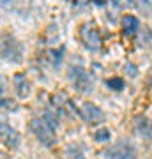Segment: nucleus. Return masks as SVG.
<instances>
[{
    "instance_id": "9",
    "label": "nucleus",
    "mask_w": 152,
    "mask_h": 159,
    "mask_svg": "<svg viewBox=\"0 0 152 159\" xmlns=\"http://www.w3.org/2000/svg\"><path fill=\"white\" fill-rule=\"evenodd\" d=\"M138 27H140V21H138L136 16L126 14L122 18V30H124L126 34H135V32H138Z\"/></svg>"
},
{
    "instance_id": "11",
    "label": "nucleus",
    "mask_w": 152,
    "mask_h": 159,
    "mask_svg": "<svg viewBox=\"0 0 152 159\" xmlns=\"http://www.w3.org/2000/svg\"><path fill=\"white\" fill-rule=\"evenodd\" d=\"M110 138H112V133H110V129H106V127L97 129L96 134H94V140H96L97 143H108Z\"/></svg>"
},
{
    "instance_id": "14",
    "label": "nucleus",
    "mask_w": 152,
    "mask_h": 159,
    "mask_svg": "<svg viewBox=\"0 0 152 159\" xmlns=\"http://www.w3.org/2000/svg\"><path fill=\"white\" fill-rule=\"evenodd\" d=\"M67 159H85V156H83V152H81L78 147H69Z\"/></svg>"
},
{
    "instance_id": "5",
    "label": "nucleus",
    "mask_w": 152,
    "mask_h": 159,
    "mask_svg": "<svg viewBox=\"0 0 152 159\" xmlns=\"http://www.w3.org/2000/svg\"><path fill=\"white\" fill-rule=\"evenodd\" d=\"M80 115L83 117V120H87L89 124H97V122H103L104 120V113L99 106H96L94 102H85L81 110H80Z\"/></svg>"
},
{
    "instance_id": "8",
    "label": "nucleus",
    "mask_w": 152,
    "mask_h": 159,
    "mask_svg": "<svg viewBox=\"0 0 152 159\" xmlns=\"http://www.w3.org/2000/svg\"><path fill=\"white\" fill-rule=\"evenodd\" d=\"M12 81H14V90H16L18 97H21V99L28 97V94H30V83H28L27 76L23 73H18V74H14Z\"/></svg>"
},
{
    "instance_id": "7",
    "label": "nucleus",
    "mask_w": 152,
    "mask_h": 159,
    "mask_svg": "<svg viewBox=\"0 0 152 159\" xmlns=\"http://www.w3.org/2000/svg\"><path fill=\"white\" fill-rule=\"evenodd\" d=\"M0 136H2L4 143H6L9 148H16L18 145H20V134L12 129L11 125L2 124V127H0Z\"/></svg>"
},
{
    "instance_id": "12",
    "label": "nucleus",
    "mask_w": 152,
    "mask_h": 159,
    "mask_svg": "<svg viewBox=\"0 0 152 159\" xmlns=\"http://www.w3.org/2000/svg\"><path fill=\"white\" fill-rule=\"evenodd\" d=\"M43 120H44L46 125H48L50 129H53V131L58 127V117H57L53 111H46V113H44V119H43Z\"/></svg>"
},
{
    "instance_id": "13",
    "label": "nucleus",
    "mask_w": 152,
    "mask_h": 159,
    "mask_svg": "<svg viewBox=\"0 0 152 159\" xmlns=\"http://www.w3.org/2000/svg\"><path fill=\"white\" fill-rule=\"evenodd\" d=\"M106 87H110L112 90H117V92H120L122 89H124V80L122 78H108L106 80Z\"/></svg>"
},
{
    "instance_id": "15",
    "label": "nucleus",
    "mask_w": 152,
    "mask_h": 159,
    "mask_svg": "<svg viewBox=\"0 0 152 159\" xmlns=\"http://www.w3.org/2000/svg\"><path fill=\"white\" fill-rule=\"evenodd\" d=\"M62 51L64 50H51L50 51V57H53L51 60H53V64H55V66H58V64L62 62Z\"/></svg>"
},
{
    "instance_id": "3",
    "label": "nucleus",
    "mask_w": 152,
    "mask_h": 159,
    "mask_svg": "<svg viewBox=\"0 0 152 159\" xmlns=\"http://www.w3.org/2000/svg\"><path fill=\"white\" fill-rule=\"evenodd\" d=\"M106 159H136V148L127 142H118L104 152Z\"/></svg>"
},
{
    "instance_id": "4",
    "label": "nucleus",
    "mask_w": 152,
    "mask_h": 159,
    "mask_svg": "<svg viewBox=\"0 0 152 159\" xmlns=\"http://www.w3.org/2000/svg\"><path fill=\"white\" fill-rule=\"evenodd\" d=\"M69 81L81 92L90 90V87H92V81H90L87 71L83 67H80V66H76V67L73 66V67L69 69Z\"/></svg>"
},
{
    "instance_id": "1",
    "label": "nucleus",
    "mask_w": 152,
    "mask_h": 159,
    "mask_svg": "<svg viewBox=\"0 0 152 159\" xmlns=\"http://www.w3.org/2000/svg\"><path fill=\"white\" fill-rule=\"evenodd\" d=\"M0 57L4 60H7V62H21L23 46L20 44V41H16L11 35H7L0 43Z\"/></svg>"
},
{
    "instance_id": "17",
    "label": "nucleus",
    "mask_w": 152,
    "mask_h": 159,
    "mask_svg": "<svg viewBox=\"0 0 152 159\" xmlns=\"http://www.w3.org/2000/svg\"><path fill=\"white\" fill-rule=\"evenodd\" d=\"M126 71H127V74L133 76V78L136 76V67H135V66H126Z\"/></svg>"
},
{
    "instance_id": "2",
    "label": "nucleus",
    "mask_w": 152,
    "mask_h": 159,
    "mask_svg": "<svg viewBox=\"0 0 152 159\" xmlns=\"http://www.w3.org/2000/svg\"><path fill=\"white\" fill-rule=\"evenodd\" d=\"M30 129L34 133L35 136L39 138V142L44 145V147H53L55 143V131L50 129L46 122L43 119H34L30 122Z\"/></svg>"
},
{
    "instance_id": "10",
    "label": "nucleus",
    "mask_w": 152,
    "mask_h": 159,
    "mask_svg": "<svg viewBox=\"0 0 152 159\" xmlns=\"http://www.w3.org/2000/svg\"><path fill=\"white\" fill-rule=\"evenodd\" d=\"M136 129H138V133L143 138L150 140V120L147 117H138L136 119Z\"/></svg>"
},
{
    "instance_id": "16",
    "label": "nucleus",
    "mask_w": 152,
    "mask_h": 159,
    "mask_svg": "<svg viewBox=\"0 0 152 159\" xmlns=\"http://www.w3.org/2000/svg\"><path fill=\"white\" fill-rule=\"evenodd\" d=\"M7 94V81L4 76H0V99H2V96H6Z\"/></svg>"
},
{
    "instance_id": "6",
    "label": "nucleus",
    "mask_w": 152,
    "mask_h": 159,
    "mask_svg": "<svg viewBox=\"0 0 152 159\" xmlns=\"http://www.w3.org/2000/svg\"><path fill=\"white\" fill-rule=\"evenodd\" d=\"M81 39H83L85 46L92 51L99 50V44H101V37H99V32H97L94 27H89L85 25L83 30H81Z\"/></svg>"
}]
</instances>
